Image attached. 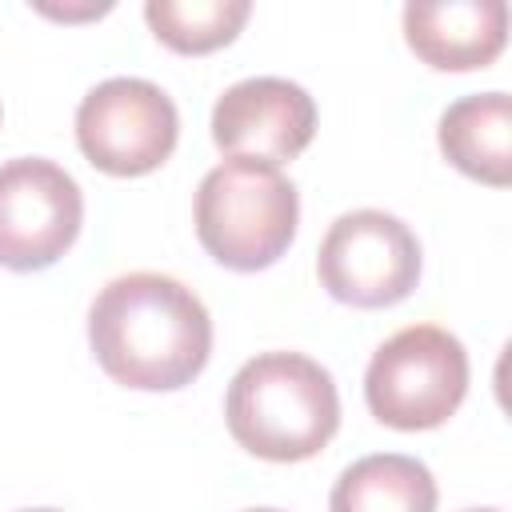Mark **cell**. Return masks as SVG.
I'll use <instances>...</instances> for the list:
<instances>
[{"mask_svg": "<svg viewBox=\"0 0 512 512\" xmlns=\"http://www.w3.org/2000/svg\"><path fill=\"white\" fill-rule=\"evenodd\" d=\"M300 220L296 184L276 164L224 160L196 188V236L204 252L232 272L276 264Z\"/></svg>", "mask_w": 512, "mask_h": 512, "instance_id": "3", "label": "cell"}, {"mask_svg": "<svg viewBox=\"0 0 512 512\" xmlns=\"http://www.w3.org/2000/svg\"><path fill=\"white\" fill-rule=\"evenodd\" d=\"M80 184L44 156H16L0 164V264L12 272H40L56 264L80 236Z\"/></svg>", "mask_w": 512, "mask_h": 512, "instance_id": "7", "label": "cell"}, {"mask_svg": "<svg viewBox=\"0 0 512 512\" xmlns=\"http://www.w3.org/2000/svg\"><path fill=\"white\" fill-rule=\"evenodd\" d=\"M224 420L240 448L292 464L316 456L340 424L332 372L304 352H260L228 384Z\"/></svg>", "mask_w": 512, "mask_h": 512, "instance_id": "2", "label": "cell"}, {"mask_svg": "<svg viewBox=\"0 0 512 512\" xmlns=\"http://www.w3.org/2000/svg\"><path fill=\"white\" fill-rule=\"evenodd\" d=\"M36 8H40L44 16H56V20H84V16H104L112 4L104 0V4H80V8H52V4L36 0Z\"/></svg>", "mask_w": 512, "mask_h": 512, "instance_id": "13", "label": "cell"}, {"mask_svg": "<svg viewBox=\"0 0 512 512\" xmlns=\"http://www.w3.org/2000/svg\"><path fill=\"white\" fill-rule=\"evenodd\" d=\"M20 512H60V508H20Z\"/></svg>", "mask_w": 512, "mask_h": 512, "instance_id": "14", "label": "cell"}, {"mask_svg": "<svg viewBox=\"0 0 512 512\" xmlns=\"http://www.w3.org/2000/svg\"><path fill=\"white\" fill-rule=\"evenodd\" d=\"M96 364L124 388L176 392L192 384L212 352V320L192 288L164 272L108 280L88 308Z\"/></svg>", "mask_w": 512, "mask_h": 512, "instance_id": "1", "label": "cell"}, {"mask_svg": "<svg viewBox=\"0 0 512 512\" xmlns=\"http://www.w3.org/2000/svg\"><path fill=\"white\" fill-rule=\"evenodd\" d=\"M468 392L464 344L436 328L412 324L388 336L364 372V400L372 416L400 432L440 428Z\"/></svg>", "mask_w": 512, "mask_h": 512, "instance_id": "4", "label": "cell"}, {"mask_svg": "<svg viewBox=\"0 0 512 512\" xmlns=\"http://www.w3.org/2000/svg\"><path fill=\"white\" fill-rule=\"evenodd\" d=\"M440 148L464 176L492 188L512 184V100L504 92H476L448 104Z\"/></svg>", "mask_w": 512, "mask_h": 512, "instance_id": "10", "label": "cell"}, {"mask_svg": "<svg viewBox=\"0 0 512 512\" xmlns=\"http://www.w3.org/2000/svg\"><path fill=\"white\" fill-rule=\"evenodd\" d=\"M252 4L248 0H148L144 20L152 24L156 40H164L172 52L200 56L216 52L244 28Z\"/></svg>", "mask_w": 512, "mask_h": 512, "instance_id": "12", "label": "cell"}, {"mask_svg": "<svg viewBox=\"0 0 512 512\" xmlns=\"http://www.w3.org/2000/svg\"><path fill=\"white\" fill-rule=\"evenodd\" d=\"M316 272L332 300L352 308H388L420 280V240L400 216L356 208L336 216L324 232Z\"/></svg>", "mask_w": 512, "mask_h": 512, "instance_id": "5", "label": "cell"}, {"mask_svg": "<svg viewBox=\"0 0 512 512\" xmlns=\"http://www.w3.org/2000/svg\"><path fill=\"white\" fill-rule=\"evenodd\" d=\"M408 48L440 72L488 68L508 40V4L504 0H440L404 8Z\"/></svg>", "mask_w": 512, "mask_h": 512, "instance_id": "9", "label": "cell"}, {"mask_svg": "<svg viewBox=\"0 0 512 512\" xmlns=\"http://www.w3.org/2000/svg\"><path fill=\"white\" fill-rule=\"evenodd\" d=\"M316 136L312 96L284 76H248L212 108V140L228 160L284 164L300 156Z\"/></svg>", "mask_w": 512, "mask_h": 512, "instance_id": "8", "label": "cell"}, {"mask_svg": "<svg viewBox=\"0 0 512 512\" xmlns=\"http://www.w3.org/2000/svg\"><path fill=\"white\" fill-rule=\"evenodd\" d=\"M244 512H280V508H244Z\"/></svg>", "mask_w": 512, "mask_h": 512, "instance_id": "15", "label": "cell"}, {"mask_svg": "<svg viewBox=\"0 0 512 512\" xmlns=\"http://www.w3.org/2000/svg\"><path fill=\"white\" fill-rule=\"evenodd\" d=\"M328 512H436V480L416 456L376 452L340 472Z\"/></svg>", "mask_w": 512, "mask_h": 512, "instance_id": "11", "label": "cell"}, {"mask_svg": "<svg viewBox=\"0 0 512 512\" xmlns=\"http://www.w3.org/2000/svg\"><path fill=\"white\" fill-rule=\"evenodd\" d=\"M180 136L172 96L140 76L96 84L76 108V144L108 176H144L160 168Z\"/></svg>", "mask_w": 512, "mask_h": 512, "instance_id": "6", "label": "cell"}, {"mask_svg": "<svg viewBox=\"0 0 512 512\" xmlns=\"http://www.w3.org/2000/svg\"><path fill=\"white\" fill-rule=\"evenodd\" d=\"M468 512H500V508H468Z\"/></svg>", "mask_w": 512, "mask_h": 512, "instance_id": "16", "label": "cell"}]
</instances>
